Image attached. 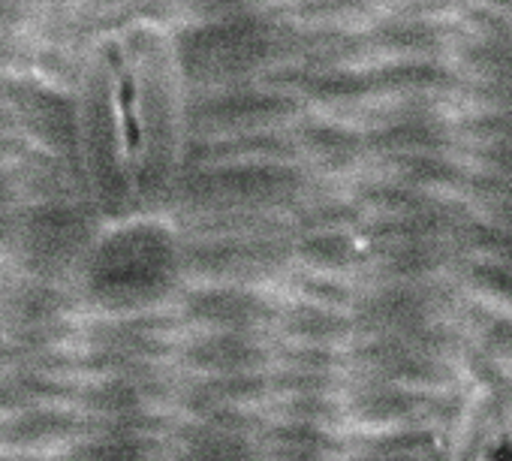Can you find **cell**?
Masks as SVG:
<instances>
[{"label":"cell","instance_id":"cell-1","mask_svg":"<svg viewBox=\"0 0 512 461\" xmlns=\"http://www.w3.org/2000/svg\"><path fill=\"white\" fill-rule=\"evenodd\" d=\"M73 145L88 202L109 223L160 214L178 187L187 91L175 34L157 19L100 28L73 76Z\"/></svg>","mask_w":512,"mask_h":461},{"label":"cell","instance_id":"cell-2","mask_svg":"<svg viewBox=\"0 0 512 461\" xmlns=\"http://www.w3.org/2000/svg\"><path fill=\"white\" fill-rule=\"evenodd\" d=\"M193 455H199V461H250L253 449L241 434L214 431L193 446Z\"/></svg>","mask_w":512,"mask_h":461}]
</instances>
